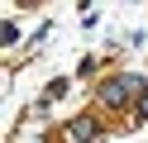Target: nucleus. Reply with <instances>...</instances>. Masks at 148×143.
<instances>
[{
	"label": "nucleus",
	"instance_id": "nucleus-1",
	"mask_svg": "<svg viewBox=\"0 0 148 143\" xmlns=\"http://www.w3.org/2000/svg\"><path fill=\"white\" fill-rule=\"evenodd\" d=\"M134 91H138V76H110L100 86V105H124Z\"/></svg>",
	"mask_w": 148,
	"mask_h": 143
},
{
	"label": "nucleus",
	"instance_id": "nucleus-2",
	"mask_svg": "<svg viewBox=\"0 0 148 143\" xmlns=\"http://www.w3.org/2000/svg\"><path fill=\"white\" fill-rule=\"evenodd\" d=\"M91 133H96V129H91L86 119H77V124H72V138H81V143H91Z\"/></svg>",
	"mask_w": 148,
	"mask_h": 143
}]
</instances>
